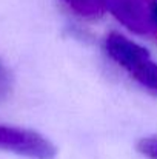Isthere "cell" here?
<instances>
[{
    "instance_id": "obj_1",
    "label": "cell",
    "mask_w": 157,
    "mask_h": 159,
    "mask_svg": "<svg viewBox=\"0 0 157 159\" xmlns=\"http://www.w3.org/2000/svg\"><path fill=\"white\" fill-rule=\"evenodd\" d=\"M105 51L136 82L157 94V63L148 50L120 33H109L105 39Z\"/></svg>"
},
{
    "instance_id": "obj_2",
    "label": "cell",
    "mask_w": 157,
    "mask_h": 159,
    "mask_svg": "<svg viewBox=\"0 0 157 159\" xmlns=\"http://www.w3.org/2000/svg\"><path fill=\"white\" fill-rule=\"evenodd\" d=\"M108 12L139 36H157V0H108Z\"/></svg>"
},
{
    "instance_id": "obj_3",
    "label": "cell",
    "mask_w": 157,
    "mask_h": 159,
    "mask_svg": "<svg viewBox=\"0 0 157 159\" xmlns=\"http://www.w3.org/2000/svg\"><path fill=\"white\" fill-rule=\"evenodd\" d=\"M0 150L28 159H54L57 155L51 141L34 130L0 124Z\"/></svg>"
},
{
    "instance_id": "obj_4",
    "label": "cell",
    "mask_w": 157,
    "mask_h": 159,
    "mask_svg": "<svg viewBox=\"0 0 157 159\" xmlns=\"http://www.w3.org/2000/svg\"><path fill=\"white\" fill-rule=\"evenodd\" d=\"M63 2L71 11L85 19H97L108 11V0H63Z\"/></svg>"
},
{
    "instance_id": "obj_5",
    "label": "cell",
    "mask_w": 157,
    "mask_h": 159,
    "mask_svg": "<svg viewBox=\"0 0 157 159\" xmlns=\"http://www.w3.org/2000/svg\"><path fill=\"white\" fill-rule=\"evenodd\" d=\"M137 150L148 159H157V136L142 138L137 142Z\"/></svg>"
},
{
    "instance_id": "obj_6",
    "label": "cell",
    "mask_w": 157,
    "mask_h": 159,
    "mask_svg": "<svg viewBox=\"0 0 157 159\" xmlns=\"http://www.w3.org/2000/svg\"><path fill=\"white\" fill-rule=\"evenodd\" d=\"M5 88H6V84H5V74H3L2 70H0V91L5 90Z\"/></svg>"
}]
</instances>
